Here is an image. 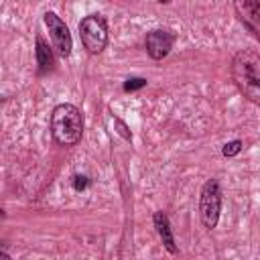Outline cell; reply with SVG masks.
<instances>
[{"instance_id":"1","label":"cell","mask_w":260,"mask_h":260,"mask_svg":"<svg viewBox=\"0 0 260 260\" xmlns=\"http://www.w3.org/2000/svg\"><path fill=\"white\" fill-rule=\"evenodd\" d=\"M232 79L240 93L260 106V55L250 49H242L232 59Z\"/></svg>"},{"instance_id":"2","label":"cell","mask_w":260,"mask_h":260,"mask_svg":"<svg viewBox=\"0 0 260 260\" xmlns=\"http://www.w3.org/2000/svg\"><path fill=\"white\" fill-rule=\"evenodd\" d=\"M51 134L57 144L73 146L83 134V114L73 104H59L51 114Z\"/></svg>"},{"instance_id":"3","label":"cell","mask_w":260,"mask_h":260,"mask_svg":"<svg viewBox=\"0 0 260 260\" xmlns=\"http://www.w3.org/2000/svg\"><path fill=\"white\" fill-rule=\"evenodd\" d=\"M79 37L87 53L98 55L108 45V24L102 14H87L79 22Z\"/></svg>"},{"instance_id":"4","label":"cell","mask_w":260,"mask_h":260,"mask_svg":"<svg viewBox=\"0 0 260 260\" xmlns=\"http://www.w3.org/2000/svg\"><path fill=\"white\" fill-rule=\"evenodd\" d=\"M221 213V189L215 179L205 181L199 195V217L207 230H213Z\"/></svg>"},{"instance_id":"5","label":"cell","mask_w":260,"mask_h":260,"mask_svg":"<svg viewBox=\"0 0 260 260\" xmlns=\"http://www.w3.org/2000/svg\"><path fill=\"white\" fill-rule=\"evenodd\" d=\"M43 22H45V26L49 30V37H51V43H53V49L57 51V55L63 57V59L69 57L71 55V49H73L69 26L55 12H45L43 14Z\"/></svg>"},{"instance_id":"6","label":"cell","mask_w":260,"mask_h":260,"mask_svg":"<svg viewBox=\"0 0 260 260\" xmlns=\"http://www.w3.org/2000/svg\"><path fill=\"white\" fill-rule=\"evenodd\" d=\"M173 43H175V35L171 30H167V28H152L150 32H146L144 49H146L150 59L160 61V59H165L171 53Z\"/></svg>"},{"instance_id":"7","label":"cell","mask_w":260,"mask_h":260,"mask_svg":"<svg viewBox=\"0 0 260 260\" xmlns=\"http://www.w3.org/2000/svg\"><path fill=\"white\" fill-rule=\"evenodd\" d=\"M238 18L260 37V0H238L234 2Z\"/></svg>"},{"instance_id":"8","label":"cell","mask_w":260,"mask_h":260,"mask_svg":"<svg viewBox=\"0 0 260 260\" xmlns=\"http://www.w3.org/2000/svg\"><path fill=\"white\" fill-rule=\"evenodd\" d=\"M152 221H154V230H156V234H158V238H160L162 246L167 248V252L177 254V252H179V248H177V242H175V236H173V230H171V221H169V217H167L162 211H156V213H154V217H152Z\"/></svg>"},{"instance_id":"9","label":"cell","mask_w":260,"mask_h":260,"mask_svg":"<svg viewBox=\"0 0 260 260\" xmlns=\"http://www.w3.org/2000/svg\"><path fill=\"white\" fill-rule=\"evenodd\" d=\"M37 65L41 71H47L53 65V51L49 49V43H45L43 37H37Z\"/></svg>"},{"instance_id":"10","label":"cell","mask_w":260,"mask_h":260,"mask_svg":"<svg viewBox=\"0 0 260 260\" xmlns=\"http://www.w3.org/2000/svg\"><path fill=\"white\" fill-rule=\"evenodd\" d=\"M242 148H244V142H242V140H230V142L223 144L221 154H223V156H236V154L242 152Z\"/></svg>"},{"instance_id":"11","label":"cell","mask_w":260,"mask_h":260,"mask_svg":"<svg viewBox=\"0 0 260 260\" xmlns=\"http://www.w3.org/2000/svg\"><path fill=\"white\" fill-rule=\"evenodd\" d=\"M144 85H146L144 77H128L124 81V91H136V89H142Z\"/></svg>"},{"instance_id":"12","label":"cell","mask_w":260,"mask_h":260,"mask_svg":"<svg viewBox=\"0 0 260 260\" xmlns=\"http://www.w3.org/2000/svg\"><path fill=\"white\" fill-rule=\"evenodd\" d=\"M114 130L124 138V140H132V132H130V128L124 124V120H120L118 116H114Z\"/></svg>"},{"instance_id":"13","label":"cell","mask_w":260,"mask_h":260,"mask_svg":"<svg viewBox=\"0 0 260 260\" xmlns=\"http://www.w3.org/2000/svg\"><path fill=\"white\" fill-rule=\"evenodd\" d=\"M87 185H89V181L85 175H73V189L75 191H83Z\"/></svg>"},{"instance_id":"14","label":"cell","mask_w":260,"mask_h":260,"mask_svg":"<svg viewBox=\"0 0 260 260\" xmlns=\"http://www.w3.org/2000/svg\"><path fill=\"white\" fill-rule=\"evenodd\" d=\"M0 260H10V256L6 252H0Z\"/></svg>"}]
</instances>
